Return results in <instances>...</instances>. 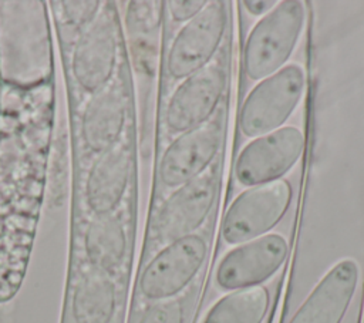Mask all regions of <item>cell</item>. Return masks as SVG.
Returning a JSON list of instances; mask_svg holds the SVG:
<instances>
[{"label": "cell", "instance_id": "cell-4", "mask_svg": "<svg viewBox=\"0 0 364 323\" xmlns=\"http://www.w3.org/2000/svg\"><path fill=\"white\" fill-rule=\"evenodd\" d=\"M208 255L206 240L189 235L166 243L144 266L138 290L148 302L173 299L198 275Z\"/></svg>", "mask_w": 364, "mask_h": 323}, {"label": "cell", "instance_id": "cell-2", "mask_svg": "<svg viewBox=\"0 0 364 323\" xmlns=\"http://www.w3.org/2000/svg\"><path fill=\"white\" fill-rule=\"evenodd\" d=\"M303 90L304 73L296 64L260 80L247 94L239 114L243 135L256 138L282 128L300 102Z\"/></svg>", "mask_w": 364, "mask_h": 323}, {"label": "cell", "instance_id": "cell-14", "mask_svg": "<svg viewBox=\"0 0 364 323\" xmlns=\"http://www.w3.org/2000/svg\"><path fill=\"white\" fill-rule=\"evenodd\" d=\"M129 176V157L111 148L94 162L87 181V202L94 213L112 212L122 199Z\"/></svg>", "mask_w": 364, "mask_h": 323}, {"label": "cell", "instance_id": "cell-9", "mask_svg": "<svg viewBox=\"0 0 364 323\" xmlns=\"http://www.w3.org/2000/svg\"><path fill=\"white\" fill-rule=\"evenodd\" d=\"M225 85V74L216 63L206 64L183 78L173 91L166 110V124L172 131L183 132L210 117Z\"/></svg>", "mask_w": 364, "mask_h": 323}, {"label": "cell", "instance_id": "cell-3", "mask_svg": "<svg viewBox=\"0 0 364 323\" xmlns=\"http://www.w3.org/2000/svg\"><path fill=\"white\" fill-rule=\"evenodd\" d=\"M291 199V186L286 179L250 186L229 205L222 236L229 245H240L272 231L284 216Z\"/></svg>", "mask_w": 364, "mask_h": 323}, {"label": "cell", "instance_id": "cell-7", "mask_svg": "<svg viewBox=\"0 0 364 323\" xmlns=\"http://www.w3.org/2000/svg\"><path fill=\"white\" fill-rule=\"evenodd\" d=\"M287 250V240L279 233H267L236 245L218 265L216 283L223 290L259 286L282 268Z\"/></svg>", "mask_w": 364, "mask_h": 323}, {"label": "cell", "instance_id": "cell-18", "mask_svg": "<svg viewBox=\"0 0 364 323\" xmlns=\"http://www.w3.org/2000/svg\"><path fill=\"white\" fill-rule=\"evenodd\" d=\"M98 1H65L64 11L70 21L82 26L92 20L98 11Z\"/></svg>", "mask_w": 364, "mask_h": 323}, {"label": "cell", "instance_id": "cell-19", "mask_svg": "<svg viewBox=\"0 0 364 323\" xmlns=\"http://www.w3.org/2000/svg\"><path fill=\"white\" fill-rule=\"evenodd\" d=\"M206 0H172L166 4L169 6L171 16L175 21H189L206 6Z\"/></svg>", "mask_w": 364, "mask_h": 323}, {"label": "cell", "instance_id": "cell-11", "mask_svg": "<svg viewBox=\"0 0 364 323\" xmlns=\"http://www.w3.org/2000/svg\"><path fill=\"white\" fill-rule=\"evenodd\" d=\"M358 265L337 262L314 286L289 323H341L357 289Z\"/></svg>", "mask_w": 364, "mask_h": 323}, {"label": "cell", "instance_id": "cell-20", "mask_svg": "<svg viewBox=\"0 0 364 323\" xmlns=\"http://www.w3.org/2000/svg\"><path fill=\"white\" fill-rule=\"evenodd\" d=\"M277 3L279 1H274V0H245L243 6L252 14L259 16V14H267Z\"/></svg>", "mask_w": 364, "mask_h": 323}, {"label": "cell", "instance_id": "cell-16", "mask_svg": "<svg viewBox=\"0 0 364 323\" xmlns=\"http://www.w3.org/2000/svg\"><path fill=\"white\" fill-rule=\"evenodd\" d=\"M269 309V292L263 286L232 290L219 299L203 323H262Z\"/></svg>", "mask_w": 364, "mask_h": 323}, {"label": "cell", "instance_id": "cell-6", "mask_svg": "<svg viewBox=\"0 0 364 323\" xmlns=\"http://www.w3.org/2000/svg\"><path fill=\"white\" fill-rule=\"evenodd\" d=\"M225 26V3L208 1L176 34L168 54L169 75L175 80H183L205 67L220 44Z\"/></svg>", "mask_w": 364, "mask_h": 323}, {"label": "cell", "instance_id": "cell-1", "mask_svg": "<svg viewBox=\"0 0 364 323\" xmlns=\"http://www.w3.org/2000/svg\"><path fill=\"white\" fill-rule=\"evenodd\" d=\"M303 23L304 4L299 0L277 3L256 23L245 44V71L250 80H263L284 67Z\"/></svg>", "mask_w": 364, "mask_h": 323}, {"label": "cell", "instance_id": "cell-8", "mask_svg": "<svg viewBox=\"0 0 364 323\" xmlns=\"http://www.w3.org/2000/svg\"><path fill=\"white\" fill-rule=\"evenodd\" d=\"M216 196V176L205 171L181 185L162 205L155 225V236L166 243L193 235L205 222Z\"/></svg>", "mask_w": 364, "mask_h": 323}, {"label": "cell", "instance_id": "cell-5", "mask_svg": "<svg viewBox=\"0 0 364 323\" xmlns=\"http://www.w3.org/2000/svg\"><path fill=\"white\" fill-rule=\"evenodd\" d=\"M304 149V135L296 127H282L256 137L239 154L235 175L245 186H255L289 172Z\"/></svg>", "mask_w": 364, "mask_h": 323}, {"label": "cell", "instance_id": "cell-15", "mask_svg": "<svg viewBox=\"0 0 364 323\" xmlns=\"http://www.w3.org/2000/svg\"><path fill=\"white\" fill-rule=\"evenodd\" d=\"M124 127V101L114 90H101L87 102L82 115V137L88 148L105 152L114 148Z\"/></svg>", "mask_w": 364, "mask_h": 323}, {"label": "cell", "instance_id": "cell-10", "mask_svg": "<svg viewBox=\"0 0 364 323\" xmlns=\"http://www.w3.org/2000/svg\"><path fill=\"white\" fill-rule=\"evenodd\" d=\"M220 131L215 121H205L183 131L165 151L159 176L166 186L179 188L206 171L219 148Z\"/></svg>", "mask_w": 364, "mask_h": 323}, {"label": "cell", "instance_id": "cell-13", "mask_svg": "<svg viewBox=\"0 0 364 323\" xmlns=\"http://www.w3.org/2000/svg\"><path fill=\"white\" fill-rule=\"evenodd\" d=\"M117 57V40L112 23L101 17L82 34L74 57L73 71L85 91L97 92L111 78Z\"/></svg>", "mask_w": 364, "mask_h": 323}, {"label": "cell", "instance_id": "cell-12", "mask_svg": "<svg viewBox=\"0 0 364 323\" xmlns=\"http://www.w3.org/2000/svg\"><path fill=\"white\" fill-rule=\"evenodd\" d=\"M77 260L119 275L128 256V233L122 221L109 213H94L78 240Z\"/></svg>", "mask_w": 364, "mask_h": 323}, {"label": "cell", "instance_id": "cell-17", "mask_svg": "<svg viewBox=\"0 0 364 323\" xmlns=\"http://www.w3.org/2000/svg\"><path fill=\"white\" fill-rule=\"evenodd\" d=\"M185 312L183 306L176 299L155 302L146 306L135 323H183Z\"/></svg>", "mask_w": 364, "mask_h": 323}]
</instances>
